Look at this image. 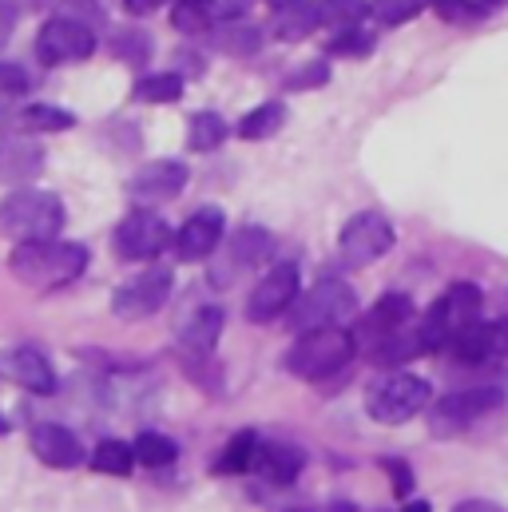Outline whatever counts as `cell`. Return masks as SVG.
Returning a JSON list of instances; mask_svg holds the SVG:
<instances>
[{
  "label": "cell",
  "instance_id": "20",
  "mask_svg": "<svg viewBox=\"0 0 508 512\" xmlns=\"http://www.w3.org/2000/svg\"><path fill=\"white\" fill-rule=\"evenodd\" d=\"M223 326H227V314H223L219 306H195V310H187V314L179 318L175 338H179V346L191 350V354H211L215 342L223 338Z\"/></svg>",
  "mask_w": 508,
  "mask_h": 512
},
{
  "label": "cell",
  "instance_id": "44",
  "mask_svg": "<svg viewBox=\"0 0 508 512\" xmlns=\"http://www.w3.org/2000/svg\"><path fill=\"white\" fill-rule=\"evenodd\" d=\"M401 512H429V505H425V501H409Z\"/></svg>",
  "mask_w": 508,
  "mask_h": 512
},
{
  "label": "cell",
  "instance_id": "3",
  "mask_svg": "<svg viewBox=\"0 0 508 512\" xmlns=\"http://www.w3.org/2000/svg\"><path fill=\"white\" fill-rule=\"evenodd\" d=\"M354 350H358V342L346 330H310V334H298V342L290 346L286 370L302 382H322V378L346 370Z\"/></svg>",
  "mask_w": 508,
  "mask_h": 512
},
{
  "label": "cell",
  "instance_id": "10",
  "mask_svg": "<svg viewBox=\"0 0 508 512\" xmlns=\"http://www.w3.org/2000/svg\"><path fill=\"white\" fill-rule=\"evenodd\" d=\"M171 286H175V274H171L167 266H151V270L127 278L124 286L112 294V310H116V318H124V322L151 318V314L163 310V302L171 298Z\"/></svg>",
  "mask_w": 508,
  "mask_h": 512
},
{
  "label": "cell",
  "instance_id": "39",
  "mask_svg": "<svg viewBox=\"0 0 508 512\" xmlns=\"http://www.w3.org/2000/svg\"><path fill=\"white\" fill-rule=\"evenodd\" d=\"M381 469L393 477V493H397V497H409V493H413V473H409L405 461H393V457H389V461H381Z\"/></svg>",
  "mask_w": 508,
  "mask_h": 512
},
{
  "label": "cell",
  "instance_id": "15",
  "mask_svg": "<svg viewBox=\"0 0 508 512\" xmlns=\"http://www.w3.org/2000/svg\"><path fill=\"white\" fill-rule=\"evenodd\" d=\"M270 251H274L270 231H262V227H239V231L231 235V243L223 247V258H227V262L211 266V282H215V286H231L239 270H254L258 262L270 258Z\"/></svg>",
  "mask_w": 508,
  "mask_h": 512
},
{
  "label": "cell",
  "instance_id": "35",
  "mask_svg": "<svg viewBox=\"0 0 508 512\" xmlns=\"http://www.w3.org/2000/svg\"><path fill=\"white\" fill-rule=\"evenodd\" d=\"M171 24H175L179 32H203V28L211 24V12H207V4L175 0V8H171Z\"/></svg>",
  "mask_w": 508,
  "mask_h": 512
},
{
  "label": "cell",
  "instance_id": "9",
  "mask_svg": "<svg viewBox=\"0 0 508 512\" xmlns=\"http://www.w3.org/2000/svg\"><path fill=\"white\" fill-rule=\"evenodd\" d=\"M389 251H393V227L381 219L378 211L354 215L338 235V255H342V266H350V270H362V266L378 262Z\"/></svg>",
  "mask_w": 508,
  "mask_h": 512
},
{
  "label": "cell",
  "instance_id": "28",
  "mask_svg": "<svg viewBox=\"0 0 508 512\" xmlns=\"http://www.w3.org/2000/svg\"><path fill=\"white\" fill-rule=\"evenodd\" d=\"M72 124H76V116L64 112V108H52V104H32L16 116L20 131H68Z\"/></svg>",
  "mask_w": 508,
  "mask_h": 512
},
{
  "label": "cell",
  "instance_id": "26",
  "mask_svg": "<svg viewBox=\"0 0 508 512\" xmlns=\"http://www.w3.org/2000/svg\"><path fill=\"white\" fill-rule=\"evenodd\" d=\"M92 469L108 477H127L135 469V449L127 441H100L92 453Z\"/></svg>",
  "mask_w": 508,
  "mask_h": 512
},
{
  "label": "cell",
  "instance_id": "1",
  "mask_svg": "<svg viewBox=\"0 0 508 512\" xmlns=\"http://www.w3.org/2000/svg\"><path fill=\"white\" fill-rule=\"evenodd\" d=\"M8 270L32 290H56V286L76 282L88 270V247L84 243H60V239L16 243V251L8 255Z\"/></svg>",
  "mask_w": 508,
  "mask_h": 512
},
{
  "label": "cell",
  "instance_id": "12",
  "mask_svg": "<svg viewBox=\"0 0 508 512\" xmlns=\"http://www.w3.org/2000/svg\"><path fill=\"white\" fill-rule=\"evenodd\" d=\"M298 286H302L298 266L294 262H278L270 274H262L254 282L251 298H247V318L251 322H274L278 314H286L298 302Z\"/></svg>",
  "mask_w": 508,
  "mask_h": 512
},
{
  "label": "cell",
  "instance_id": "36",
  "mask_svg": "<svg viewBox=\"0 0 508 512\" xmlns=\"http://www.w3.org/2000/svg\"><path fill=\"white\" fill-rule=\"evenodd\" d=\"M116 52L131 60V64H139V60H147V52H151V44H147V36H139V32H127L116 40Z\"/></svg>",
  "mask_w": 508,
  "mask_h": 512
},
{
  "label": "cell",
  "instance_id": "40",
  "mask_svg": "<svg viewBox=\"0 0 508 512\" xmlns=\"http://www.w3.org/2000/svg\"><path fill=\"white\" fill-rule=\"evenodd\" d=\"M433 4H437L441 20H469V16H477V12H481V4H477V0H433Z\"/></svg>",
  "mask_w": 508,
  "mask_h": 512
},
{
  "label": "cell",
  "instance_id": "45",
  "mask_svg": "<svg viewBox=\"0 0 508 512\" xmlns=\"http://www.w3.org/2000/svg\"><path fill=\"white\" fill-rule=\"evenodd\" d=\"M0 433H8V417H0Z\"/></svg>",
  "mask_w": 508,
  "mask_h": 512
},
{
  "label": "cell",
  "instance_id": "34",
  "mask_svg": "<svg viewBox=\"0 0 508 512\" xmlns=\"http://www.w3.org/2000/svg\"><path fill=\"white\" fill-rule=\"evenodd\" d=\"M28 92H32L28 72H24V68H16V64H4V60H0V108L16 104V100H20V96H28Z\"/></svg>",
  "mask_w": 508,
  "mask_h": 512
},
{
  "label": "cell",
  "instance_id": "38",
  "mask_svg": "<svg viewBox=\"0 0 508 512\" xmlns=\"http://www.w3.org/2000/svg\"><path fill=\"white\" fill-rule=\"evenodd\" d=\"M326 80H330V68H326V64H310V68H302L298 76H290L286 88L302 92V88H318V84H326Z\"/></svg>",
  "mask_w": 508,
  "mask_h": 512
},
{
  "label": "cell",
  "instance_id": "30",
  "mask_svg": "<svg viewBox=\"0 0 508 512\" xmlns=\"http://www.w3.org/2000/svg\"><path fill=\"white\" fill-rule=\"evenodd\" d=\"M282 124H286V108L270 100V104H258L254 112H247V116L239 120V135H243V139H270Z\"/></svg>",
  "mask_w": 508,
  "mask_h": 512
},
{
  "label": "cell",
  "instance_id": "17",
  "mask_svg": "<svg viewBox=\"0 0 508 512\" xmlns=\"http://www.w3.org/2000/svg\"><path fill=\"white\" fill-rule=\"evenodd\" d=\"M44 171V151L36 139L8 131L0 135V187H16V183H32Z\"/></svg>",
  "mask_w": 508,
  "mask_h": 512
},
{
  "label": "cell",
  "instance_id": "14",
  "mask_svg": "<svg viewBox=\"0 0 508 512\" xmlns=\"http://www.w3.org/2000/svg\"><path fill=\"white\" fill-rule=\"evenodd\" d=\"M223 231H227V215H223L219 207H199V211L179 227V235L171 239L175 258H179V262H207V258L219 251Z\"/></svg>",
  "mask_w": 508,
  "mask_h": 512
},
{
  "label": "cell",
  "instance_id": "24",
  "mask_svg": "<svg viewBox=\"0 0 508 512\" xmlns=\"http://www.w3.org/2000/svg\"><path fill=\"white\" fill-rule=\"evenodd\" d=\"M258 445H262V437H258L254 429H243V433H235V437H231V445L219 453V461H215V473H247V469H254Z\"/></svg>",
  "mask_w": 508,
  "mask_h": 512
},
{
  "label": "cell",
  "instance_id": "4",
  "mask_svg": "<svg viewBox=\"0 0 508 512\" xmlns=\"http://www.w3.org/2000/svg\"><path fill=\"white\" fill-rule=\"evenodd\" d=\"M473 326H481V290L473 282H453L421 318V334H425L429 350L457 342Z\"/></svg>",
  "mask_w": 508,
  "mask_h": 512
},
{
  "label": "cell",
  "instance_id": "13",
  "mask_svg": "<svg viewBox=\"0 0 508 512\" xmlns=\"http://www.w3.org/2000/svg\"><path fill=\"white\" fill-rule=\"evenodd\" d=\"M183 187H187V167H183L179 159H155V163H143V167L127 179V195H131V203H139V207L171 203Z\"/></svg>",
  "mask_w": 508,
  "mask_h": 512
},
{
  "label": "cell",
  "instance_id": "46",
  "mask_svg": "<svg viewBox=\"0 0 508 512\" xmlns=\"http://www.w3.org/2000/svg\"><path fill=\"white\" fill-rule=\"evenodd\" d=\"M290 512H306V509H290Z\"/></svg>",
  "mask_w": 508,
  "mask_h": 512
},
{
  "label": "cell",
  "instance_id": "18",
  "mask_svg": "<svg viewBox=\"0 0 508 512\" xmlns=\"http://www.w3.org/2000/svg\"><path fill=\"white\" fill-rule=\"evenodd\" d=\"M457 362L465 366H485V362H501L508 358V318L505 322H489V326H473L469 334H461L457 342L445 346Z\"/></svg>",
  "mask_w": 508,
  "mask_h": 512
},
{
  "label": "cell",
  "instance_id": "11",
  "mask_svg": "<svg viewBox=\"0 0 508 512\" xmlns=\"http://www.w3.org/2000/svg\"><path fill=\"white\" fill-rule=\"evenodd\" d=\"M171 247V227L163 215H151L147 207L131 211L124 223L116 227V251L127 262H151Z\"/></svg>",
  "mask_w": 508,
  "mask_h": 512
},
{
  "label": "cell",
  "instance_id": "37",
  "mask_svg": "<svg viewBox=\"0 0 508 512\" xmlns=\"http://www.w3.org/2000/svg\"><path fill=\"white\" fill-rule=\"evenodd\" d=\"M366 48H370V36H366V32H358V28H342V36L330 44V52H334V56H342V52H350V56H354V52H366Z\"/></svg>",
  "mask_w": 508,
  "mask_h": 512
},
{
  "label": "cell",
  "instance_id": "32",
  "mask_svg": "<svg viewBox=\"0 0 508 512\" xmlns=\"http://www.w3.org/2000/svg\"><path fill=\"white\" fill-rule=\"evenodd\" d=\"M223 139H227L223 116H215V112H199V116H191V128H187L191 151H215Z\"/></svg>",
  "mask_w": 508,
  "mask_h": 512
},
{
  "label": "cell",
  "instance_id": "2",
  "mask_svg": "<svg viewBox=\"0 0 508 512\" xmlns=\"http://www.w3.org/2000/svg\"><path fill=\"white\" fill-rule=\"evenodd\" d=\"M64 203L52 191H36V187H16L4 203H0V231L16 243H44L56 239L64 231Z\"/></svg>",
  "mask_w": 508,
  "mask_h": 512
},
{
  "label": "cell",
  "instance_id": "43",
  "mask_svg": "<svg viewBox=\"0 0 508 512\" xmlns=\"http://www.w3.org/2000/svg\"><path fill=\"white\" fill-rule=\"evenodd\" d=\"M124 4H127V12H139V16H143V12H155V8H163L167 0H124Z\"/></svg>",
  "mask_w": 508,
  "mask_h": 512
},
{
  "label": "cell",
  "instance_id": "33",
  "mask_svg": "<svg viewBox=\"0 0 508 512\" xmlns=\"http://www.w3.org/2000/svg\"><path fill=\"white\" fill-rule=\"evenodd\" d=\"M433 0H374V16L378 24H405L417 12H425Z\"/></svg>",
  "mask_w": 508,
  "mask_h": 512
},
{
  "label": "cell",
  "instance_id": "7",
  "mask_svg": "<svg viewBox=\"0 0 508 512\" xmlns=\"http://www.w3.org/2000/svg\"><path fill=\"white\" fill-rule=\"evenodd\" d=\"M501 405H505V389L501 385L461 389V393H449L437 405H429V429H433V437H453V433L473 429L477 421H485Z\"/></svg>",
  "mask_w": 508,
  "mask_h": 512
},
{
  "label": "cell",
  "instance_id": "5",
  "mask_svg": "<svg viewBox=\"0 0 508 512\" xmlns=\"http://www.w3.org/2000/svg\"><path fill=\"white\" fill-rule=\"evenodd\" d=\"M358 310V294L342 278H322L314 290H306L290 306V330L310 334V330H342Z\"/></svg>",
  "mask_w": 508,
  "mask_h": 512
},
{
  "label": "cell",
  "instance_id": "29",
  "mask_svg": "<svg viewBox=\"0 0 508 512\" xmlns=\"http://www.w3.org/2000/svg\"><path fill=\"white\" fill-rule=\"evenodd\" d=\"M366 0H318V24L326 28H358L366 20Z\"/></svg>",
  "mask_w": 508,
  "mask_h": 512
},
{
  "label": "cell",
  "instance_id": "19",
  "mask_svg": "<svg viewBox=\"0 0 508 512\" xmlns=\"http://www.w3.org/2000/svg\"><path fill=\"white\" fill-rule=\"evenodd\" d=\"M32 441V453L48 465V469H76L84 461V445L80 437L68 429V425H56V421H44L28 433Z\"/></svg>",
  "mask_w": 508,
  "mask_h": 512
},
{
  "label": "cell",
  "instance_id": "16",
  "mask_svg": "<svg viewBox=\"0 0 508 512\" xmlns=\"http://www.w3.org/2000/svg\"><path fill=\"white\" fill-rule=\"evenodd\" d=\"M0 374L12 385L28 389V393H56V370L52 362L36 350V346H16V350H4L0 354Z\"/></svg>",
  "mask_w": 508,
  "mask_h": 512
},
{
  "label": "cell",
  "instance_id": "6",
  "mask_svg": "<svg viewBox=\"0 0 508 512\" xmlns=\"http://www.w3.org/2000/svg\"><path fill=\"white\" fill-rule=\"evenodd\" d=\"M433 401V389L425 378L417 374H389L378 378L366 393V413L378 421V425H405L413 421L417 413H425Z\"/></svg>",
  "mask_w": 508,
  "mask_h": 512
},
{
  "label": "cell",
  "instance_id": "31",
  "mask_svg": "<svg viewBox=\"0 0 508 512\" xmlns=\"http://www.w3.org/2000/svg\"><path fill=\"white\" fill-rule=\"evenodd\" d=\"M258 28L254 24H243V20H223V28H215V44L231 56H251L258 48Z\"/></svg>",
  "mask_w": 508,
  "mask_h": 512
},
{
  "label": "cell",
  "instance_id": "25",
  "mask_svg": "<svg viewBox=\"0 0 508 512\" xmlns=\"http://www.w3.org/2000/svg\"><path fill=\"white\" fill-rule=\"evenodd\" d=\"M131 449H135V461H139V465H147V469H167V465L179 457V445H175L171 437L155 433V429L139 433Z\"/></svg>",
  "mask_w": 508,
  "mask_h": 512
},
{
  "label": "cell",
  "instance_id": "42",
  "mask_svg": "<svg viewBox=\"0 0 508 512\" xmlns=\"http://www.w3.org/2000/svg\"><path fill=\"white\" fill-rule=\"evenodd\" d=\"M453 512H505L497 501H485V497H469L461 505H453Z\"/></svg>",
  "mask_w": 508,
  "mask_h": 512
},
{
  "label": "cell",
  "instance_id": "8",
  "mask_svg": "<svg viewBox=\"0 0 508 512\" xmlns=\"http://www.w3.org/2000/svg\"><path fill=\"white\" fill-rule=\"evenodd\" d=\"M96 52V32L76 16H52L36 32V56L44 64H80Z\"/></svg>",
  "mask_w": 508,
  "mask_h": 512
},
{
  "label": "cell",
  "instance_id": "21",
  "mask_svg": "<svg viewBox=\"0 0 508 512\" xmlns=\"http://www.w3.org/2000/svg\"><path fill=\"white\" fill-rule=\"evenodd\" d=\"M306 457L298 445H286V441H262L258 445V457H254V473L266 477L270 485H294L298 473H302Z\"/></svg>",
  "mask_w": 508,
  "mask_h": 512
},
{
  "label": "cell",
  "instance_id": "22",
  "mask_svg": "<svg viewBox=\"0 0 508 512\" xmlns=\"http://www.w3.org/2000/svg\"><path fill=\"white\" fill-rule=\"evenodd\" d=\"M274 36L282 44H298L306 40L314 28H318V4L314 0H286L278 12H274Z\"/></svg>",
  "mask_w": 508,
  "mask_h": 512
},
{
  "label": "cell",
  "instance_id": "41",
  "mask_svg": "<svg viewBox=\"0 0 508 512\" xmlns=\"http://www.w3.org/2000/svg\"><path fill=\"white\" fill-rule=\"evenodd\" d=\"M12 28H16V4H8V0H0V48L8 44V36H12Z\"/></svg>",
  "mask_w": 508,
  "mask_h": 512
},
{
  "label": "cell",
  "instance_id": "23",
  "mask_svg": "<svg viewBox=\"0 0 508 512\" xmlns=\"http://www.w3.org/2000/svg\"><path fill=\"white\" fill-rule=\"evenodd\" d=\"M409 322H413V302L405 294H385V298H378V306L370 310L366 330L374 334V342H385L389 334L405 330Z\"/></svg>",
  "mask_w": 508,
  "mask_h": 512
},
{
  "label": "cell",
  "instance_id": "27",
  "mask_svg": "<svg viewBox=\"0 0 508 512\" xmlns=\"http://www.w3.org/2000/svg\"><path fill=\"white\" fill-rule=\"evenodd\" d=\"M183 96V76L175 72H159V76H143L135 84V100L139 104H175Z\"/></svg>",
  "mask_w": 508,
  "mask_h": 512
}]
</instances>
